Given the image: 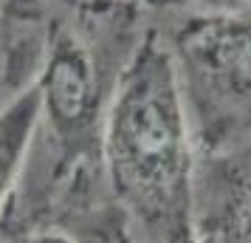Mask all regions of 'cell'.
<instances>
[{"label": "cell", "mask_w": 251, "mask_h": 243, "mask_svg": "<svg viewBox=\"0 0 251 243\" xmlns=\"http://www.w3.org/2000/svg\"><path fill=\"white\" fill-rule=\"evenodd\" d=\"M195 153L178 71L161 28L136 40L102 116L104 195L133 243H198Z\"/></svg>", "instance_id": "obj_1"}, {"label": "cell", "mask_w": 251, "mask_h": 243, "mask_svg": "<svg viewBox=\"0 0 251 243\" xmlns=\"http://www.w3.org/2000/svg\"><path fill=\"white\" fill-rule=\"evenodd\" d=\"M195 232L198 243H251V141L198 156Z\"/></svg>", "instance_id": "obj_3"}, {"label": "cell", "mask_w": 251, "mask_h": 243, "mask_svg": "<svg viewBox=\"0 0 251 243\" xmlns=\"http://www.w3.org/2000/svg\"><path fill=\"white\" fill-rule=\"evenodd\" d=\"M23 243H82V241H76V238L65 229H40V232H34V235H28Z\"/></svg>", "instance_id": "obj_6"}, {"label": "cell", "mask_w": 251, "mask_h": 243, "mask_svg": "<svg viewBox=\"0 0 251 243\" xmlns=\"http://www.w3.org/2000/svg\"><path fill=\"white\" fill-rule=\"evenodd\" d=\"M198 156L251 141V12L175 9L161 28Z\"/></svg>", "instance_id": "obj_2"}, {"label": "cell", "mask_w": 251, "mask_h": 243, "mask_svg": "<svg viewBox=\"0 0 251 243\" xmlns=\"http://www.w3.org/2000/svg\"><path fill=\"white\" fill-rule=\"evenodd\" d=\"M40 128V93L31 82L0 108V218L20 187Z\"/></svg>", "instance_id": "obj_4"}, {"label": "cell", "mask_w": 251, "mask_h": 243, "mask_svg": "<svg viewBox=\"0 0 251 243\" xmlns=\"http://www.w3.org/2000/svg\"><path fill=\"white\" fill-rule=\"evenodd\" d=\"M164 9H249L251 0H155Z\"/></svg>", "instance_id": "obj_5"}, {"label": "cell", "mask_w": 251, "mask_h": 243, "mask_svg": "<svg viewBox=\"0 0 251 243\" xmlns=\"http://www.w3.org/2000/svg\"><path fill=\"white\" fill-rule=\"evenodd\" d=\"M144 3H152V6H155V0H144Z\"/></svg>", "instance_id": "obj_7"}]
</instances>
